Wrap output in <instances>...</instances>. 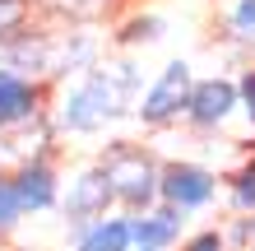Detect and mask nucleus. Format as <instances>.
<instances>
[{
    "mask_svg": "<svg viewBox=\"0 0 255 251\" xmlns=\"http://www.w3.org/2000/svg\"><path fill=\"white\" fill-rule=\"evenodd\" d=\"M130 251H144V247H130Z\"/></svg>",
    "mask_w": 255,
    "mask_h": 251,
    "instance_id": "18",
    "label": "nucleus"
},
{
    "mask_svg": "<svg viewBox=\"0 0 255 251\" xmlns=\"http://www.w3.org/2000/svg\"><path fill=\"white\" fill-rule=\"evenodd\" d=\"M0 5H14V0H0Z\"/></svg>",
    "mask_w": 255,
    "mask_h": 251,
    "instance_id": "17",
    "label": "nucleus"
},
{
    "mask_svg": "<svg viewBox=\"0 0 255 251\" xmlns=\"http://www.w3.org/2000/svg\"><path fill=\"white\" fill-rule=\"evenodd\" d=\"M190 65L186 61H172L162 75L144 88V98H139V107H134V116H139L144 126H167L176 121V116H186V102H190Z\"/></svg>",
    "mask_w": 255,
    "mask_h": 251,
    "instance_id": "4",
    "label": "nucleus"
},
{
    "mask_svg": "<svg viewBox=\"0 0 255 251\" xmlns=\"http://www.w3.org/2000/svg\"><path fill=\"white\" fill-rule=\"evenodd\" d=\"M102 168L112 177V191H116V205L121 214H144L162 200L158 196V177H162V163H153L144 149H112L102 158Z\"/></svg>",
    "mask_w": 255,
    "mask_h": 251,
    "instance_id": "2",
    "label": "nucleus"
},
{
    "mask_svg": "<svg viewBox=\"0 0 255 251\" xmlns=\"http://www.w3.org/2000/svg\"><path fill=\"white\" fill-rule=\"evenodd\" d=\"M232 33L255 42V0H237L232 5Z\"/></svg>",
    "mask_w": 255,
    "mask_h": 251,
    "instance_id": "14",
    "label": "nucleus"
},
{
    "mask_svg": "<svg viewBox=\"0 0 255 251\" xmlns=\"http://www.w3.org/2000/svg\"><path fill=\"white\" fill-rule=\"evenodd\" d=\"M37 116H42V88L19 70L0 65V130H19Z\"/></svg>",
    "mask_w": 255,
    "mask_h": 251,
    "instance_id": "9",
    "label": "nucleus"
},
{
    "mask_svg": "<svg viewBox=\"0 0 255 251\" xmlns=\"http://www.w3.org/2000/svg\"><path fill=\"white\" fill-rule=\"evenodd\" d=\"M112 205H116V191H112V177H107V168H102V163L74 172L70 191H61V210H65L70 224H93V219H107Z\"/></svg>",
    "mask_w": 255,
    "mask_h": 251,
    "instance_id": "5",
    "label": "nucleus"
},
{
    "mask_svg": "<svg viewBox=\"0 0 255 251\" xmlns=\"http://www.w3.org/2000/svg\"><path fill=\"white\" fill-rule=\"evenodd\" d=\"M251 251H255V247H251Z\"/></svg>",
    "mask_w": 255,
    "mask_h": 251,
    "instance_id": "19",
    "label": "nucleus"
},
{
    "mask_svg": "<svg viewBox=\"0 0 255 251\" xmlns=\"http://www.w3.org/2000/svg\"><path fill=\"white\" fill-rule=\"evenodd\" d=\"M181 251H232V247L223 238V228H195L181 238Z\"/></svg>",
    "mask_w": 255,
    "mask_h": 251,
    "instance_id": "13",
    "label": "nucleus"
},
{
    "mask_svg": "<svg viewBox=\"0 0 255 251\" xmlns=\"http://www.w3.org/2000/svg\"><path fill=\"white\" fill-rule=\"evenodd\" d=\"M181 233H186V214L162 205V200L144 214H130V242L144 247V251H176Z\"/></svg>",
    "mask_w": 255,
    "mask_h": 251,
    "instance_id": "7",
    "label": "nucleus"
},
{
    "mask_svg": "<svg viewBox=\"0 0 255 251\" xmlns=\"http://www.w3.org/2000/svg\"><path fill=\"white\" fill-rule=\"evenodd\" d=\"M130 93H134V65L88 70L74 88H65L61 107H56V126L65 135H98L107 121H116L126 112Z\"/></svg>",
    "mask_w": 255,
    "mask_h": 251,
    "instance_id": "1",
    "label": "nucleus"
},
{
    "mask_svg": "<svg viewBox=\"0 0 255 251\" xmlns=\"http://www.w3.org/2000/svg\"><path fill=\"white\" fill-rule=\"evenodd\" d=\"M158 37H162V19H153V14L148 19H134L121 33V42H158Z\"/></svg>",
    "mask_w": 255,
    "mask_h": 251,
    "instance_id": "15",
    "label": "nucleus"
},
{
    "mask_svg": "<svg viewBox=\"0 0 255 251\" xmlns=\"http://www.w3.org/2000/svg\"><path fill=\"white\" fill-rule=\"evenodd\" d=\"M242 107V93H237V84L232 79H200L190 88V102H186V121L195 130H218V126H228V116Z\"/></svg>",
    "mask_w": 255,
    "mask_h": 251,
    "instance_id": "6",
    "label": "nucleus"
},
{
    "mask_svg": "<svg viewBox=\"0 0 255 251\" xmlns=\"http://www.w3.org/2000/svg\"><path fill=\"white\" fill-rule=\"evenodd\" d=\"M23 200H19V186H14L9 172H0V233H14L23 224Z\"/></svg>",
    "mask_w": 255,
    "mask_h": 251,
    "instance_id": "12",
    "label": "nucleus"
},
{
    "mask_svg": "<svg viewBox=\"0 0 255 251\" xmlns=\"http://www.w3.org/2000/svg\"><path fill=\"white\" fill-rule=\"evenodd\" d=\"M9 177H14V186H19V200H23L28 214H42V210H56V205H61V177H56L51 158L33 154V158H23Z\"/></svg>",
    "mask_w": 255,
    "mask_h": 251,
    "instance_id": "8",
    "label": "nucleus"
},
{
    "mask_svg": "<svg viewBox=\"0 0 255 251\" xmlns=\"http://www.w3.org/2000/svg\"><path fill=\"white\" fill-rule=\"evenodd\" d=\"M228 200H232L237 214H251L255 219V158L242 163V168L228 177Z\"/></svg>",
    "mask_w": 255,
    "mask_h": 251,
    "instance_id": "11",
    "label": "nucleus"
},
{
    "mask_svg": "<svg viewBox=\"0 0 255 251\" xmlns=\"http://www.w3.org/2000/svg\"><path fill=\"white\" fill-rule=\"evenodd\" d=\"M237 93H242V112H246V121L255 126V70H246V75L237 79Z\"/></svg>",
    "mask_w": 255,
    "mask_h": 251,
    "instance_id": "16",
    "label": "nucleus"
},
{
    "mask_svg": "<svg viewBox=\"0 0 255 251\" xmlns=\"http://www.w3.org/2000/svg\"><path fill=\"white\" fill-rule=\"evenodd\" d=\"M74 251H130V214H107L93 224H70Z\"/></svg>",
    "mask_w": 255,
    "mask_h": 251,
    "instance_id": "10",
    "label": "nucleus"
},
{
    "mask_svg": "<svg viewBox=\"0 0 255 251\" xmlns=\"http://www.w3.org/2000/svg\"><path fill=\"white\" fill-rule=\"evenodd\" d=\"M158 196L162 205H172L181 214H200L218 200V172L204 163H190V158H172V163H162Z\"/></svg>",
    "mask_w": 255,
    "mask_h": 251,
    "instance_id": "3",
    "label": "nucleus"
}]
</instances>
